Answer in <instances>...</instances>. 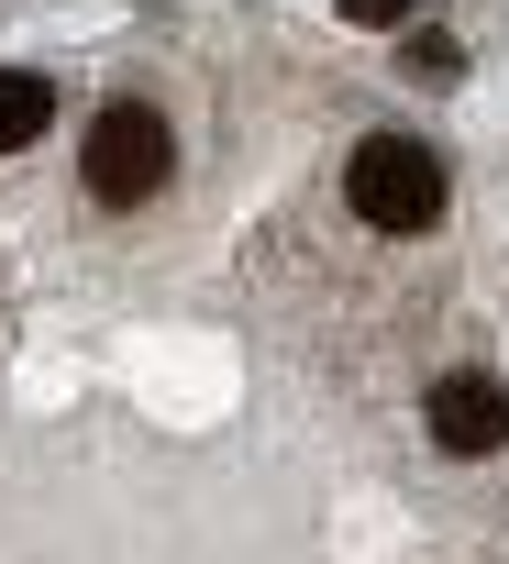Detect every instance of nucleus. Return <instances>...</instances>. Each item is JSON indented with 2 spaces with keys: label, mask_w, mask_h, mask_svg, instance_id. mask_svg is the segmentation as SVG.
I'll return each instance as SVG.
<instances>
[{
  "label": "nucleus",
  "mask_w": 509,
  "mask_h": 564,
  "mask_svg": "<svg viewBox=\"0 0 509 564\" xmlns=\"http://www.w3.org/2000/svg\"><path fill=\"white\" fill-rule=\"evenodd\" d=\"M421 421H432V443H443L454 465H487V454L509 443V388H498V377H476V366H454V377H432Z\"/></svg>",
  "instance_id": "3"
},
{
  "label": "nucleus",
  "mask_w": 509,
  "mask_h": 564,
  "mask_svg": "<svg viewBox=\"0 0 509 564\" xmlns=\"http://www.w3.org/2000/svg\"><path fill=\"white\" fill-rule=\"evenodd\" d=\"M344 199H355V221H377V232H432V221H443V155L410 144V133H366L355 166H344Z\"/></svg>",
  "instance_id": "1"
},
{
  "label": "nucleus",
  "mask_w": 509,
  "mask_h": 564,
  "mask_svg": "<svg viewBox=\"0 0 509 564\" xmlns=\"http://www.w3.org/2000/svg\"><path fill=\"white\" fill-rule=\"evenodd\" d=\"M166 111L155 100H111V111H89V144H78V177H89V199H111V210H133V199H155L166 188Z\"/></svg>",
  "instance_id": "2"
},
{
  "label": "nucleus",
  "mask_w": 509,
  "mask_h": 564,
  "mask_svg": "<svg viewBox=\"0 0 509 564\" xmlns=\"http://www.w3.org/2000/svg\"><path fill=\"white\" fill-rule=\"evenodd\" d=\"M344 12H355V23H377V34H399L410 12H432V0H344Z\"/></svg>",
  "instance_id": "5"
},
{
  "label": "nucleus",
  "mask_w": 509,
  "mask_h": 564,
  "mask_svg": "<svg viewBox=\"0 0 509 564\" xmlns=\"http://www.w3.org/2000/svg\"><path fill=\"white\" fill-rule=\"evenodd\" d=\"M45 122H56V89H45V78H23V67H0V155H23Z\"/></svg>",
  "instance_id": "4"
}]
</instances>
